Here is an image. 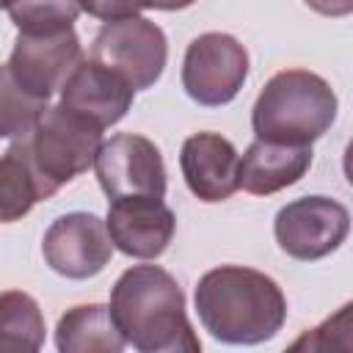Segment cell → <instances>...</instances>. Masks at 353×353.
<instances>
[{
    "label": "cell",
    "instance_id": "6da1fadb",
    "mask_svg": "<svg viewBox=\"0 0 353 353\" xmlns=\"http://www.w3.org/2000/svg\"><path fill=\"white\" fill-rule=\"evenodd\" d=\"M110 317L141 353H199L201 342L185 312V292L157 265H132L110 292Z\"/></svg>",
    "mask_w": 353,
    "mask_h": 353
},
{
    "label": "cell",
    "instance_id": "5bb4252c",
    "mask_svg": "<svg viewBox=\"0 0 353 353\" xmlns=\"http://www.w3.org/2000/svg\"><path fill=\"white\" fill-rule=\"evenodd\" d=\"M312 165V146L254 141L240 157V188L254 196H270L295 185Z\"/></svg>",
    "mask_w": 353,
    "mask_h": 353
},
{
    "label": "cell",
    "instance_id": "4fadbf2b",
    "mask_svg": "<svg viewBox=\"0 0 353 353\" xmlns=\"http://www.w3.org/2000/svg\"><path fill=\"white\" fill-rule=\"evenodd\" d=\"M132 97L135 88L97 61H80L61 88V105L91 119L102 130L127 116Z\"/></svg>",
    "mask_w": 353,
    "mask_h": 353
},
{
    "label": "cell",
    "instance_id": "9c48e42d",
    "mask_svg": "<svg viewBox=\"0 0 353 353\" xmlns=\"http://www.w3.org/2000/svg\"><path fill=\"white\" fill-rule=\"evenodd\" d=\"M41 254L58 276L83 281L105 270L113 256V243L105 221L94 212H66L44 232Z\"/></svg>",
    "mask_w": 353,
    "mask_h": 353
},
{
    "label": "cell",
    "instance_id": "44dd1931",
    "mask_svg": "<svg viewBox=\"0 0 353 353\" xmlns=\"http://www.w3.org/2000/svg\"><path fill=\"white\" fill-rule=\"evenodd\" d=\"M323 17H347L353 11V0H303Z\"/></svg>",
    "mask_w": 353,
    "mask_h": 353
},
{
    "label": "cell",
    "instance_id": "d6986e66",
    "mask_svg": "<svg viewBox=\"0 0 353 353\" xmlns=\"http://www.w3.org/2000/svg\"><path fill=\"white\" fill-rule=\"evenodd\" d=\"M80 0H11L8 17L19 33H55L72 28L80 14Z\"/></svg>",
    "mask_w": 353,
    "mask_h": 353
},
{
    "label": "cell",
    "instance_id": "8992f818",
    "mask_svg": "<svg viewBox=\"0 0 353 353\" xmlns=\"http://www.w3.org/2000/svg\"><path fill=\"white\" fill-rule=\"evenodd\" d=\"M248 77V52L229 33H201L196 36L182 61V88L185 94L204 105H229Z\"/></svg>",
    "mask_w": 353,
    "mask_h": 353
},
{
    "label": "cell",
    "instance_id": "9a60e30c",
    "mask_svg": "<svg viewBox=\"0 0 353 353\" xmlns=\"http://www.w3.org/2000/svg\"><path fill=\"white\" fill-rule=\"evenodd\" d=\"M58 188L44 179L36 168L28 141L14 138L8 152L0 157V223H14L25 218L36 201L50 199Z\"/></svg>",
    "mask_w": 353,
    "mask_h": 353
},
{
    "label": "cell",
    "instance_id": "ac0fdd59",
    "mask_svg": "<svg viewBox=\"0 0 353 353\" xmlns=\"http://www.w3.org/2000/svg\"><path fill=\"white\" fill-rule=\"evenodd\" d=\"M47 99L30 94L17 83L8 63L0 66V138H25L33 132Z\"/></svg>",
    "mask_w": 353,
    "mask_h": 353
},
{
    "label": "cell",
    "instance_id": "8fae6325",
    "mask_svg": "<svg viewBox=\"0 0 353 353\" xmlns=\"http://www.w3.org/2000/svg\"><path fill=\"white\" fill-rule=\"evenodd\" d=\"M105 226L113 248L135 259H154L168 248L176 218L157 196H124L110 199Z\"/></svg>",
    "mask_w": 353,
    "mask_h": 353
},
{
    "label": "cell",
    "instance_id": "277c9868",
    "mask_svg": "<svg viewBox=\"0 0 353 353\" xmlns=\"http://www.w3.org/2000/svg\"><path fill=\"white\" fill-rule=\"evenodd\" d=\"M25 141L44 179L61 188L94 165L97 149L102 143V127L58 102L44 108Z\"/></svg>",
    "mask_w": 353,
    "mask_h": 353
},
{
    "label": "cell",
    "instance_id": "603a6c76",
    "mask_svg": "<svg viewBox=\"0 0 353 353\" xmlns=\"http://www.w3.org/2000/svg\"><path fill=\"white\" fill-rule=\"evenodd\" d=\"M8 3H11V0H0V8H8Z\"/></svg>",
    "mask_w": 353,
    "mask_h": 353
},
{
    "label": "cell",
    "instance_id": "5b68a950",
    "mask_svg": "<svg viewBox=\"0 0 353 353\" xmlns=\"http://www.w3.org/2000/svg\"><path fill=\"white\" fill-rule=\"evenodd\" d=\"M168 58V41L160 25L146 17L105 22L91 44V61L121 74L135 91L152 88Z\"/></svg>",
    "mask_w": 353,
    "mask_h": 353
},
{
    "label": "cell",
    "instance_id": "ffe728a7",
    "mask_svg": "<svg viewBox=\"0 0 353 353\" xmlns=\"http://www.w3.org/2000/svg\"><path fill=\"white\" fill-rule=\"evenodd\" d=\"M80 8L102 22H116V19L141 17L146 0H80Z\"/></svg>",
    "mask_w": 353,
    "mask_h": 353
},
{
    "label": "cell",
    "instance_id": "2e32d148",
    "mask_svg": "<svg viewBox=\"0 0 353 353\" xmlns=\"http://www.w3.org/2000/svg\"><path fill=\"white\" fill-rule=\"evenodd\" d=\"M124 345L110 309L102 303L72 306L55 328V347L61 353H119Z\"/></svg>",
    "mask_w": 353,
    "mask_h": 353
},
{
    "label": "cell",
    "instance_id": "7402d4cb",
    "mask_svg": "<svg viewBox=\"0 0 353 353\" xmlns=\"http://www.w3.org/2000/svg\"><path fill=\"white\" fill-rule=\"evenodd\" d=\"M196 0H146V8H157V11H179L193 6Z\"/></svg>",
    "mask_w": 353,
    "mask_h": 353
},
{
    "label": "cell",
    "instance_id": "3957f363",
    "mask_svg": "<svg viewBox=\"0 0 353 353\" xmlns=\"http://www.w3.org/2000/svg\"><path fill=\"white\" fill-rule=\"evenodd\" d=\"M336 108V94L320 74L284 69L259 91L251 110V127L259 141L312 146V141L331 130Z\"/></svg>",
    "mask_w": 353,
    "mask_h": 353
},
{
    "label": "cell",
    "instance_id": "7a4b0ae2",
    "mask_svg": "<svg viewBox=\"0 0 353 353\" xmlns=\"http://www.w3.org/2000/svg\"><path fill=\"white\" fill-rule=\"evenodd\" d=\"M196 312L218 342L259 345L281 331L287 298L270 276L243 265H221L199 279Z\"/></svg>",
    "mask_w": 353,
    "mask_h": 353
},
{
    "label": "cell",
    "instance_id": "7c38bea8",
    "mask_svg": "<svg viewBox=\"0 0 353 353\" xmlns=\"http://www.w3.org/2000/svg\"><path fill=\"white\" fill-rule=\"evenodd\" d=\"M182 176L190 193L207 204L229 199L240 188V154L218 132H196L182 143Z\"/></svg>",
    "mask_w": 353,
    "mask_h": 353
},
{
    "label": "cell",
    "instance_id": "52a82bcc",
    "mask_svg": "<svg viewBox=\"0 0 353 353\" xmlns=\"http://www.w3.org/2000/svg\"><path fill=\"white\" fill-rule=\"evenodd\" d=\"M350 232V212L328 196H303L284 204L276 215L273 234L284 254L301 262L323 259L336 251Z\"/></svg>",
    "mask_w": 353,
    "mask_h": 353
},
{
    "label": "cell",
    "instance_id": "30bf717a",
    "mask_svg": "<svg viewBox=\"0 0 353 353\" xmlns=\"http://www.w3.org/2000/svg\"><path fill=\"white\" fill-rule=\"evenodd\" d=\"M80 61V39L72 28H66L55 33H19L8 58V69L22 88L50 99L63 88Z\"/></svg>",
    "mask_w": 353,
    "mask_h": 353
},
{
    "label": "cell",
    "instance_id": "e0dca14e",
    "mask_svg": "<svg viewBox=\"0 0 353 353\" xmlns=\"http://www.w3.org/2000/svg\"><path fill=\"white\" fill-rule=\"evenodd\" d=\"M44 331V314L28 292H0V350H39Z\"/></svg>",
    "mask_w": 353,
    "mask_h": 353
},
{
    "label": "cell",
    "instance_id": "ba28073f",
    "mask_svg": "<svg viewBox=\"0 0 353 353\" xmlns=\"http://www.w3.org/2000/svg\"><path fill=\"white\" fill-rule=\"evenodd\" d=\"M97 179L108 199L165 196V163L160 149L135 132H119L99 143L94 157Z\"/></svg>",
    "mask_w": 353,
    "mask_h": 353
}]
</instances>
